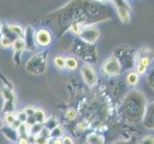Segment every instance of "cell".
Listing matches in <instances>:
<instances>
[{
  "instance_id": "obj_1",
  "label": "cell",
  "mask_w": 154,
  "mask_h": 144,
  "mask_svg": "<svg viewBox=\"0 0 154 144\" xmlns=\"http://www.w3.org/2000/svg\"><path fill=\"white\" fill-rule=\"evenodd\" d=\"M26 69L31 72L32 74H42L46 69V54L41 53L36 54L30 58V60L27 62Z\"/></svg>"
},
{
  "instance_id": "obj_2",
  "label": "cell",
  "mask_w": 154,
  "mask_h": 144,
  "mask_svg": "<svg viewBox=\"0 0 154 144\" xmlns=\"http://www.w3.org/2000/svg\"><path fill=\"white\" fill-rule=\"evenodd\" d=\"M116 9H117L118 16L122 23H127L130 19V14H131V9H130L128 3L125 0H112Z\"/></svg>"
},
{
  "instance_id": "obj_3",
  "label": "cell",
  "mask_w": 154,
  "mask_h": 144,
  "mask_svg": "<svg viewBox=\"0 0 154 144\" xmlns=\"http://www.w3.org/2000/svg\"><path fill=\"white\" fill-rule=\"evenodd\" d=\"M79 36L82 40L89 43V44H93L97 40L99 37V31L94 26H86L83 27Z\"/></svg>"
},
{
  "instance_id": "obj_4",
  "label": "cell",
  "mask_w": 154,
  "mask_h": 144,
  "mask_svg": "<svg viewBox=\"0 0 154 144\" xmlns=\"http://www.w3.org/2000/svg\"><path fill=\"white\" fill-rule=\"evenodd\" d=\"M102 68L105 74L110 75V76H116L119 74L122 67H120V64L117 58L111 57L108 60L105 61Z\"/></svg>"
},
{
  "instance_id": "obj_5",
  "label": "cell",
  "mask_w": 154,
  "mask_h": 144,
  "mask_svg": "<svg viewBox=\"0 0 154 144\" xmlns=\"http://www.w3.org/2000/svg\"><path fill=\"white\" fill-rule=\"evenodd\" d=\"M81 73L87 85L93 86L96 84V82H97V75H96L95 70L91 66L87 64L84 65L81 69Z\"/></svg>"
},
{
  "instance_id": "obj_6",
  "label": "cell",
  "mask_w": 154,
  "mask_h": 144,
  "mask_svg": "<svg viewBox=\"0 0 154 144\" xmlns=\"http://www.w3.org/2000/svg\"><path fill=\"white\" fill-rule=\"evenodd\" d=\"M36 43L40 46H48L51 43L52 36L46 29H40L35 33Z\"/></svg>"
},
{
  "instance_id": "obj_7",
  "label": "cell",
  "mask_w": 154,
  "mask_h": 144,
  "mask_svg": "<svg viewBox=\"0 0 154 144\" xmlns=\"http://www.w3.org/2000/svg\"><path fill=\"white\" fill-rule=\"evenodd\" d=\"M24 41H25V48L29 50H35L36 49V40H35V35H34L33 28L27 27L25 29V35L23 38Z\"/></svg>"
},
{
  "instance_id": "obj_8",
  "label": "cell",
  "mask_w": 154,
  "mask_h": 144,
  "mask_svg": "<svg viewBox=\"0 0 154 144\" xmlns=\"http://www.w3.org/2000/svg\"><path fill=\"white\" fill-rule=\"evenodd\" d=\"M144 124L148 128H154V102H152L146 110Z\"/></svg>"
},
{
  "instance_id": "obj_9",
  "label": "cell",
  "mask_w": 154,
  "mask_h": 144,
  "mask_svg": "<svg viewBox=\"0 0 154 144\" xmlns=\"http://www.w3.org/2000/svg\"><path fill=\"white\" fill-rule=\"evenodd\" d=\"M2 133L5 136H6L9 140L11 141H17V138H18V133H17V130L14 129L12 126H6V127H2Z\"/></svg>"
},
{
  "instance_id": "obj_10",
  "label": "cell",
  "mask_w": 154,
  "mask_h": 144,
  "mask_svg": "<svg viewBox=\"0 0 154 144\" xmlns=\"http://www.w3.org/2000/svg\"><path fill=\"white\" fill-rule=\"evenodd\" d=\"M104 137L97 134H91L87 137V142L89 144H104Z\"/></svg>"
},
{
  "instance_id": "obj_11",
  "label": "cell",
  "mask_w": 154,
  "mask_h": 144,
  "mask_svg": "<svg viewBox=\"0 0 154 144\" xmlns=\"http://www.w3.org/2000/svg\"><path fill=\"white\" fill-rule=\"evenodd\" d=\"M13 48L14 51L16 54H19L23 51V49L25 48V41H24L23 38H17L16 40L13 42Z\"/></svg>"
},
{
  "instance_id": "obj_12",
  "label": "cell",
  "mask_w": 154,
  "mask_h": 144,
  "mask_svg": "<svg viewBox=\"0 0 154 144\" xmlns=\"http://www.w3.org/2000/svg\"><path fill=\"white\" fill-rule=\"evenodd\" d=\"M8 26L10 29H11V31L17 38H24V35H25V29H23L21 26L17 25V24H10Z\"/></svg>"
},
{
  "instance_id": "obj_13",
  "label": "cell",
  "mask_w": 154,
  "mask_h": 144,
  "mask_svg": "<svg viewBox=\"0 0 154 144\" xmlns=\"http://www.w3.org/2000/svg\"><path fill=\"white\" fill-rule=\"evenodd\" d=\"M1 94L4 97L5 101L6 102H14V94L12 90H10L7 86H4L2 88V90H1Z\"/></svg>"
},
{
  "instance_id": "obj_14",
  "label": "cell",
  "mask_w": 154,
  "mask_h": 144,
  "mask_svg": "<svg viewBox=\"0 0 154 144\" xmlns=\"http://www.w3.org/2000/svg\"><path fill=\"white\" fill-rule=\"evenodd\" d=\"M77 65H78V62L73 57H69L66 59V67L69 70H74Z\"/></svg>"
},
{
  "instance_id": "obj_15",
  "label": "cell",
  "mask_w": 154,
  "mask_h": 144,
  "mask_svg": "<svg viewBox=\"0 0 154 144\" xmlns=\"http://www.w3.org/2000/svg\"><path fill=\"white\" fill-rule=\"evenodd\" d=\"M17 133H18V136L20 137H23L25 138L24 136H28V134H30V129L27 126L25 123H21V125L17 128Z\"/></svg>"
},
{
  "instance_id": "obj_16",
  "label": "cell",
  "mask_w": 154,
  "mask_h": 144,
  "mask_svg": "<svg viewBox=\"0 0 154 144\" xmlns=\"http://www.w3.org/2000/svg\"><path fill=\"white\" fill-rule=\"evenodd\" d=\"M34 117H35L37 123L42 124L45 122V113L42 110H36Z\"/></svg>"
},
{
  "instance_id": "obj_17",
  "label": "cell",
  "mask_w": 154,
  "mask_h": 144,
  "mask_svg": "<svg viewBox=\"0 0 154 144\" xmlns=\"http://www.w3.org/2000/svg\"><path fill=\"white\" fill-rule=\"evenodd\" d=\"M126 82L128 83V85L130 86H136L139 82V76L137 73H134V72H131L129 73L126 77Z\"/></svg>"
},
{
  "instance_id": "obj_18",
  "label": "cell",
  "mask_w": 154,
  "mask_h": 144,
  "mask_svg": "<svg viewBox=\"0 0 154 144\" xmlns=\"http://www.w3.org/2000/svg\"><path fill=\"white\" fill-rule=\"evenodd\" d=\"M54 64L59 69H64L66 67V59L62 56H58L55 58Z\"/></svg>"
},
{
  "instance_id": "obj_19",
  "label": "cell",
  "mask_w": 154,
  "mask_h": 144,
  "mask_svg": "<svg viewBox=\"0 0 154 144\" xmlns=\"http://www.w3.org/2000/svg\"><path fill=\"white\" fill-rule=\"evenodd\" d=\"M63 132H64V130L61 126H57L56 128H54L50 132V136L51 137H55V138H60L63 134Z\"/></svg>"
},
{
  "instance_id": "obj_20",
  "label": "cell",
  "mask_w": 154,
  "mask_h": 144,
  "mask_svg": "<svg viewBox=\"0 0 154 144\" xmlns=\"http://www.w3.org/2000/svg\"><path fill=\"white\" fill-rule=\"evenodd\" d=\"M42 124L36 123L35 125H33V126L30 127V134L36 136H38V134H40V132L42 131Z\"/></svg>"
},
{
  "instance_id": "obj_21",
  "label": "cell",
  "mask_w": 154,
  "mask_h": 144,
  "mask_svg": "<svg viewBox=\"0 0 154 144\" xmlns=\"http://www.w3.org/2000/svg\"><path fill=\"white\" fill-rule=\"evenodd\" d=\"M45 128L48 129V130H49V131L51 132L53 129L57 127L56 119H55V118H53V117H51V118H49L48 120H45Z\"/></svg>"
},
{
  "instance_id": "obj_22",
  "label": "cell",
  "mask_w": 154,
  "mask_h": 144,
  "mask_svg": "<svg viewBox=\"0 0 154 144\" xmlns=\"http://www.w3.org/2000/svg\"><path fill=\"white\" fill-rule=\"evenodd\" d=\"M13 45V41L10 40V38H6V37H2L1 38H0V46H1L2 48H9L11 47Z\"/></svg>"
},
{
  "instance_id": "obj_23",
  "label": "cell",
  "mask_w": 154,
  "mask_h": 144,
  "mask_svg": "<svg viewBox=\"0 0 154 144\" xmlns=\"http://www.w3.org/2000/svg\"><path fill=\"white\" fill-rule=\"evenodd\" d=\"M82 29H83V26H82V24H79V23H72L70 25V28L69 30L76 34V35H80V33L82 32Z\"/></svg>"
},
{
  "instance_id": "obj_24",
  "label": "cell",
  "mask_w": 154,
  "mask_h": 144,
  "mask_svg": "<svg viewBox=\"0 0 154 144\" xmlns=\"http://www.w3.org/2000/svg\"><path fill=\"white\" fill-rule=\"evenodd\" d=\"M16 119H17V116L14 112H8L5 115V121H6V123L9 126H11V125L16 121Z\"/></svg>"
},
{
  "instance_id": "obj_25",
  "label": "cell",
  "mask_w": 154,
  "mask_h": 144,
  "mask_svg": "<svg viewBox=\"0 0 154 144\" xmlns=\"http://www.w3.org/2000/svg\"><path fill=\"white\" fill-rule=\"evenodd\" d=\"M16 116H17V119H18L21 123H24V122H26L28 115L26 114L25 110H18V112H17Z\"/></svg>"
},
{
  "instance_id": "obj_26",
  "label": "cell",
  "mask_w": 154,
  "mask_h": 144,
  "mask_svg": "<svg viewBox=\"0 0 154 144\" xmlns=\"http://www.w3.org/2000/svg\"><path fill=\"white\" fill-rule=\"evenodd\" d=\"M38 136H41L42 137H45L46 139H49L51 136H50V131L48 129H46L45 127H42V131L40 132V134H38Z\"/></svg>"
},
{
  "instance_id": "obj_27",
  "label": "cell",
  "mask_w": 154,
  "mask_h": 144,
  "mask_svg": "<svg viewBox=\"0 0 154 144\" xmlns=\"http://www.w3.org/2000/svg\"><path fill=\"white\" fill-rule=\"evenodd\" d=\"M150 62H151V59L149 57H143L141 61H140V64H141L143 67H148L150 65Z\"/></svg>"
},
{
  "instance_id": "obj_28",
  "label": "cell",
  "mask_w": 154,
  "mask_h": 144,
  "mask_svg": "<svg viewBox=\"0 0 154 144\" xmlns=\"http://www.w3.org/2000/svg\"><path fill=\"white\" fill-rule=\"evenodd\" d=\"M66 114V117L69 118V119H70V120H73V119L76 117V115H77L76 110H73V109H69V110H67Z\"/></svg>"
},
{
  "instance_id": "obj_29",
  "label": "cell",
  "mask_w": 154,
  "mask_h": 144,
  "mask_svg": "<svg viewBox=\"0 0 154 144\" xmlns=\"http://www.w3.org/2000/svg\"><path fill=\"white\" fill-rule=\"evenodd\" d=\"M47 142H48V139L38 136V134L35 136V144H47Z\"/></svg>"
},
{
  "instance_id": "obj_30",
  "label": "cell",
  "mask_w": 154,
  "mask_h": 144,
  "mask_svg": "<svg viewBox=\"0 0 154 144\" xmlns=\"http://www.w3.org/2000/svg\"><path fill=\"white\" fill-rule=\"evenodd\" d=\"M140 144H154V137L152 136L143 137Z\"/></svg>"
},
{
  "instance_id": "obj_31",
  "label": "cell",
  "mask_w": 154,
  "mask_h": 144,
  "mask_svg": "<svg viewBox=\"0 0 154 144\" xmlns=\"http://www.w3.org/2000/svg\"><path fill=\"white\" fill-rule=\"evenodd\" d=\"M24 110H25V112L28 116H33V115L35 114V112H36V110L34 109L32 106H27Z\"/></svg>"
},
{
  "instance_id": "obj_32",
  "label": "cell",
  "mask_w": 154,
  "mask_h": 144,
  "mask_svg": "<svg viewBox=\"0 0 154 144\" xmlns=\"http://www.w3.org/2000/svg\"><path fill=\"white\" fill-rule=\"evenodd\" d=\"M47 144H62V139L61 138L50 137L49 139H48Z\"/></svg>"
},
{
  "instance_id": "obj_33",
  "label": "cell",
  "mask_w": 154,
  "mask_h": 144,
  "mask_svg": "<svg viewBox=\"0 0 154 144\" xmlns=\"http://www.w3.org/2000/svg\"><path fill=\"white\" fill-rule=\"evenodd\" d=\"M26 122H27V124H28L30 127L33 126V125H35V124L37 123L35 117H34V115H33V116H28V117H27V120H26Z\"/></svg>"
},
{
  "instance_id": "obj_34",
  "label": "cell",
  "mask_w": 154,
  "mask_h": 144,
  "mask_svg": "<svg viewBox=\"0 0 154 144\" xmlns=\"http://www.w3.org/2000/svg\"><path fill=\"white\" fill-rule=\"evenodd\" d=\"M62 144H74V142L69 136H64L62 138Z\"/></svg>"
},
{
  "instance_id": "obj_35",
  "label": "cell",
  "mask_w": 154,
  "mask_h": 144,
  "mask_svg": "<svg viewBox=\"0 0 154 144\" xmlns=\"http://www.w3.org/2000/svg\"><path fill=\"white\" fill-rule=\"evenodd\" d=\"M146 67H143L141 64L139 62V64L137 65V72H138V74H140V75H143V74H144V72H146Z\"/></svg>"
},
{
  "instance_id": "obj_36",
  "label": "cell",
  "mask_w": 154,
  "mask_h": 144,
  "mask_svg": "<svg viewBox=\"0 0 154 144\" xmlns=\"http://www.w3.org/2000/svg\"><path fill=\"white\" fill-rule=\"evenodd\" d=\"M18 144H29V142H28V140H27L26 138H23V137H21L20 139H19Z\"/></svg>"
},
{
  "instance_id": "obj_37",
  "label": "cell",
  "mask_w": 154,
  "mask_h": 144,
  "mask_svg": "<svg viewBox=\"0 0 154 144\" xmlns=\"http://www.w3.org/2000/svg\"><path fill=\"white\" fill-rule=\"evenodd\" d=\"M2 127H3V121H2L1 117H0V129H1Z\"/></svg>"
},
{
  "instance_id": "obj_38",
  "label": "cell",
  "mask_w": 154,
  "mask_h": 144,
  "mask_svg": "<svg viewBox=\"0 0 154 144\" xmlns=\"http://www.w3.org/2000/svg\"><path fill=\"white\" fill-rule=\"evenodd\" d=\"M2 27H3V25H2V23L0 22V34L2 33Z\"/></svg>"
},
{
  "instance_id": "obj_39",
  "label": "cell",
  "mask_w": 154,
  "mask_h": 144,
  "mask_svg": "<svg viewBox=\"0 0 154 144\" xmlns=\"http://www.w3.org/2000/svg\"><path fill=\"white\" fill-rule=\"evenodd\" d=\"M97 1H100V2H107L109 0H97Z\"/></svg>"
}]
</instances>
